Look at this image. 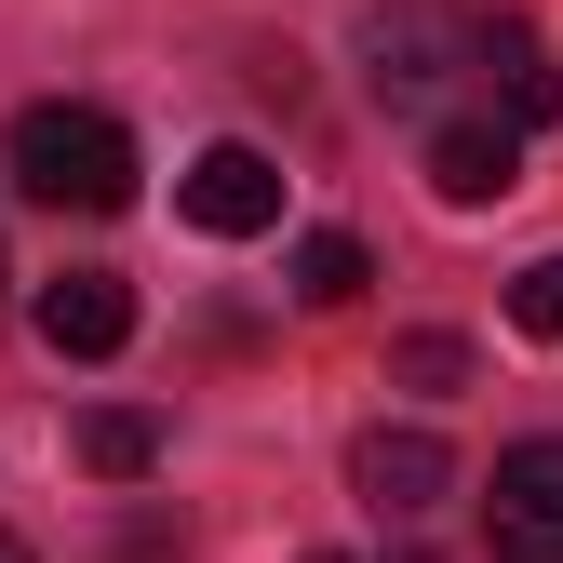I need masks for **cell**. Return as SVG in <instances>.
Segmentation results:
<instances>
[{"instance_id": "obj_2", "label": "cell", "mask_w": 563, "mask_h": 563, "mask_svg": "<svg viewBox=\"0 0 563 563\" xmlns=\"http://www.w3.org/2000/svg\"><path fill=\"white\" fill-rule=\"evenodd\" d=\"M175 216H188L201 242H255V229H282V162L242 148V134H216V148L175 175Z\"/></svg>"}, {"instance_id": "obj_11", "label": "cell", "mask_w": 563, "mask_h": 563, "mask_svg": "<svg viewBox=\"0 0 563 563\" xmlns=\"http://www.w3.org/2000/svg\"><path fill=\"white\" fill-rule=\"evenodd\" d=\"M510 322H523L537 349H563V255H537V268L510 282Z\"/></svg>"}, {"instance_id": "obj_12", "label": "cell", "mask_w": 563, "mask_h": 563, "mask_svg": "<svg viewBox=\"0 0 563 563\" xmlns=\"http://www.w3.org/2000/svg\"><path fill=\"white\" fill-rule=\"evenodd\" d=\"M389 376H402V389H456V376H470V349H456V335H402V349H389Z\"/></svg>"}, {"instance_id": "obj_8", "label": "cell", "mask_w": 563, "mask_h": 563, "mask_svg": "<svg viewBox=\"0 0 563 563\" xmlns=\"http://www.w3.org/2000/svg\"><path fill=\"white\" fill-rule=\"evenodd\" d=\"M470 54H483V67H497V81H510V134H537V121H563V67L537 54V27H523V14H497V27H483Z\"/></svg>"}, {"instance_id": "obj_7", "label": "cell", "mask_w": 563, "mask_h": 563, "mask_svg": "<svg viewBox=\"0 0 563 563\" xmlns=\"http://www.w3.org/2000/svg\"><path fill=\"white\" fill-rule=\"evenodd\" d=\"M443 54H470L456 14H376V95L389 108H430L443 95Z\"/></svg>"}, {"instance_id": "obj_4", "label": "cell", "mask_w": 563, "mask_h": 563, "mask_svg": "<svg viewBox=\"0 0 563 563\" xmlns=\"http://www.w3.org/2000/svg\"><path fill=\"white\" fill-rule=\"evenodd\" d=\"M27 322H41L54 363H108V349L134 335V282L121 268H54L41 296H27Z\"/></svg>"}, {"instance_id": "obj_10", "label": "cell", "mask_w": 563, "mask_h": 563, "mask_svg": "<svg viewBox=\"0 0 563 563\" xmlns=\"http://www.w3.org/2000/svg\"><path fill=\"white\" fill-rule=\"evenodd\" d=\"M363 282H376V255L349 242V229H309V242H296V296H309V309H349Z\"/></svg>"}, {"instance_id": "obj_13", "label": "cell", "mask_w": 563, "mask_h": 563, "mask_svg": "<svg viewBox=\"0 0 563 563\" xmlns=\"http://www.w3.org/2000/svg\"><path fill=\"white\" fill-rule=\"evenodd\" d=\"M0 563H27V537H0Z\"/></svg>"}, {"instance_id": "obj_6", "label": "cell", "mask_w": 563, "mask_h": 563, "mask_svg": "<svg viewBox=\"0 0 563 563\" xmlns=\"http://www.w3.org/2000/svg\"><path fill=\"white\" fill-rule=\"evenodd\" d=\"M349 483H363L376 510H443L456 497V456L430 430H363V443H349Z\"/></svg>"}, {"instance_id": "obj_9", "label": "cell", "mask_w": 563, "mask_h": 563, "mask_svg": "<svg viewBox=\"0 0 563 563\" xmlns=\"http://www.w3.org/2000/svg\"><path fill=\"white\" fill-rule=\"evenodd\" d=\"M81 470H108V483H148V470H162V416H134V402L81 416Z\"/></svg>"}, {"instance_id": "obj_1", "label": "cell", "mask_w": 563, "mask_h": 563, "mask_svg": "<svg viewBox=\"0 0 563 563\" xmlns=\"http://www.w3.org/2000/svg\"><path fill=\"white\" fill-rule=\"evenodd\" d=\"M0 162H14V188L54 201V216H121L134 175H148V162H134V134H121L108 108H27Z\"/></svg>"}, {"instance_id": "obj_3", "label": "cell", "mask_w": 563, "mask_h": 563, "mask_svg": "<svg viewBox=\"0 0 563 563\" xmlns=\"http://www.w3.org/2000/svg\"><path fill=\"white\" fill-rule=\"evenodd\" d=\"M483 537H497V563H563V443H510L497 456Z\"/></svg>"}, {"instance_id": "obj_5", "label": "cell", "mask_w": 563, "mask_h": 563, "mask_svg": "<svg viewBox=\"0 0 563 563\" xmlns=\"http://www.w3.org/2000/svg\"><path fill=\"white\" fill-rule=\"evenodd\" d=\"M430 188L456 201V216L510 201V188H523V134H510V121H430Z\"/></svg>"}, {"instance_id": "obj_14", "label": "cell", "mask_w": 563, "mask_h": 563, "mask_svg": "<svg viewBox=\"0 0 563 563\" xmlns=\"http://www.w3.org/2000/svg\"><path fill=\"white\" fill-rule=\"evenodd\" d=\"M0 282H14V268H0Z\"/></svg>"}]
</instances>
